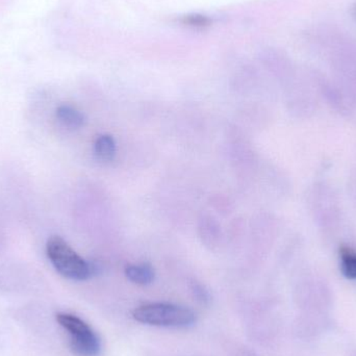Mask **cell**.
I'll use <instances>...</instances> for the list:
<instances>
[{
	"label": "cell",
	"mask_w": 356,
	"mask_h": 356,
	"mask_svg": "<svg viewBox=\"0 0 356 356\" xmlns=\"http://www.w3.org/2000/svg\"><path fill=\"white\" fill-rule=\"evenodd\" d=\"M46 252L54 269L68 280L81 282L97 273L98 266L83 259L60 236H51L48 240Z\"/></svg>",
	"instance_id": "obj_1"
},
{
	"label": "cell",
	"mask_w": 356,
	"mask_h": 356,
	"mask_svg": "<svg viewBox=\"0 0 356 356\" xmlns=\"http://www.w3.org/2000/svg\"><path fill=\"white\" fill-rule=\"evenodd\" d=\"M138 322L160 327L186 328L194 324L195 314L186 307L169 303H150L134 311Z\"/></svg>",
	"instance_id": "obj_2"
},
{
	"label": "cell",
	"mask_w": 356,
	"mask_h": 356,
	"mask_svg": "<svg viewBox=\"0 0 356 356\" xmlns=\"http://www.w3.org/2000/svg\"><path fill=\"white\" fill-rule=\"evenodd\" d=\"M56 320L70 336V348L75 355H99L102 350L99 339L83 320L71 314H58Z\"/></svg>",
	"instance_id": "obj_3"
},
{
	"label": "cell",
	"mask_w": 356,
	"mask_h": 356,
	"mask_svg": "<svg viewBox=\"0 0 356 356\" xmlns=\"http://www.w3.org/2000/svg\"><path fill=\"white\" fill-rule=\"evenodd\" d=\"M93 152L99 162H112L117 154L116 140L108 134L100 135L94 142Z\"/></svg>",
	"instance_id": "obj_4"
},
{
	"label": "cell",
	"mask_w": 356,
	"mask_h": 356,
	"mask_svg": "<svg viewBox=\"0 0 356 356\" xmlns=\"http://www.w3.org/2000/svg\"><path fill=\"white\" fill-rule=\"evenodd\" d=\"M56 118L69 129H79L85 125L86 117L81 111L74 106L64 104L56 110Z\"/></svg>",
	"instance_id": "obj_5"
},
{
	"label": "cell",
	"mask_w": 356,
	"mask_h": 356,
	"mask_svg": "<svg viewBox=\"0 0 356 356\" xmlns=\"http://www.w3.org/2000/svg\"><path fill=\"white\" fill-rule=\"evenodd\" d=\"M125 275L134 284L147 286L154 282L156 272L150 264L143 263L139 264V265L127 266Z\"/></svg>",
	"instance_id": "obj_6"
},
{
	"label": "cell",
	"mask_w": 356,
	"mask_h": 356,
	"mask_svg": "<svg viewBox=\"0 0 356 356\" xmlns=\"http://www.w3.org/2000/svg\"><path fill=\"white\" fill-rule=\"evenodd\" d=\"M342 272L347 278L356 280V254L353 251H343Z\"/></svg>",
	"instance_id": "obj_7"
},
{
	"label": "cell",
	"mask_w": 356,
	"mask_h": 356,
	"mask_svg": "<svg viewBox=\"0 0 356 356\" xmlns=\"http://www.w3.org/2000/svg\"><path fill=\"white\" fill-rule=\"evenodd\" d=\"M193 291H194L195 295L198 297L200 300H207L209 298V293L205 291V289L203 288L201 284H193Z\"/></svg>",
	"instance_id": "obj_8"
}]
</instances>
